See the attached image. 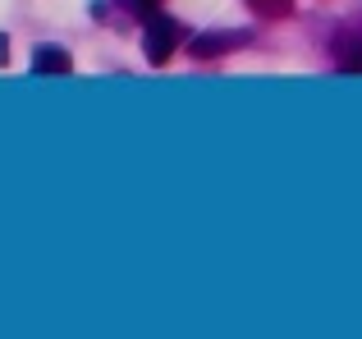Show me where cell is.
<instances>
[{
  "label": "cell",
  "mask_w": 362,
  "mask_h": 339,
  "mask_svg": "<svg viewBox=\"0 0 362 339\" xmlns=\"http://www.w3.org/2000/svg\"><path fill=\"white\" fill-rule=\"evenodd\" d=\"M175 46H179V23H175V18H165V14H156L147 23V60L151 64H165L170 55H175Z\"/></svg>",
  "instance_id": "obj_1"
},
{
  "label": "cell",
  "mask_w": 362,
  "mask_h": 339,
  "mask_svg": "<svg viewBox=\"0 0 362 339\" xmlns=\"http://www.w3.org/2000/svg\"><path fill=\"white\" fill-rule=\"evenodd\" d=\"M33 69L46 73V78H55V73H69V55L55 51V46H42V51L33 55Z\"/></svg>",
  "instance_id": "obj_2"
},
{
  "label": "cell",
  "mask_w": 362,
  "mask_h": 339,
  "mask_svg": "<svg viewBox=\"0 0 362 339\" xmlns=\"http://www.w3.org/2000/svg\"><path fill=\"white\" fill-rule=\"evenodd\" d=\"M252 5H257V14H266V18L289 14V0H252Z\"/></svg>",
  "instance_id": "obj_3"
},
{
  "label": "cell",
  "mask_w": 362,
  "mask_h": 339,
  "mask_svg": "<svg viewBox=\"0 0 362 339\" xmlns=\"http://www.w3.org/2000/svg\"><path fill=\"white\" fill-rule=\"evenodd\" d=\"M151 5H156V0H133V9H151Z\"/></svg>",
  "instance_id": "obj_4"
}]
</instances>
